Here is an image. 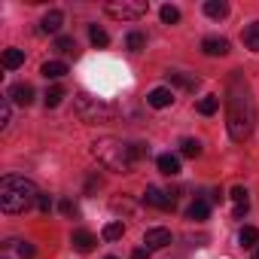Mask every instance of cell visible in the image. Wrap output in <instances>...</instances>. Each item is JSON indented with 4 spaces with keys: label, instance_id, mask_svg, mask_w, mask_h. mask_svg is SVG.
I'll return each instance as SVG.
<instances>
[{
    "label": "cell",
    "instance_id": "obj_35",
    "mask_svg": "<svg viewBox=\"0 0 259 259\" xmlns=\"http://www.w3.org/2000/svg\"><path fill=\"white\" fill-rule=\"evenodd\" d=\"M132 259H150V250H147V247H138V250L132 253Z\"/></svg>",
    "mask_w": 259,
    "mask_h": 259
},
{
    "label": "cell",
    "instance_id": "obj_17",
    "mask_svg": "<svg viewBox=\"0 0 259 259\" xmlns=\"http://www.w3.org/2000/svg\"><path fill=\"white\" fill-rule=\"evenodd\" d=\"M25 64V52L22 49H7L4 52V67L7 70H16V67H22Z\"/></svg>",
    "mask_w": 259,
    "mask_h": 259
},
{
    "label": "cell",
    "instance_id": "obj_6",
    "mask_svg": "<svg viewBox=\"0 0 259 259\" xmlns=\"http://www.w3.org/2000/svg\"><path fill=\"white\" fill-rule=\"evenodd\" d=\"M0 259H34V244L22 238H10L0 244Z\"/></svg>",
    "mask_w": 259,
    "mask_h": 259
},
{
    "label": "cell",
    "instance_id": "obj_34",
    "mask_svg": "<svg viewBox=\"0 0 259 259\" xmlns=\"http://www.w3.org/2000/svg\"><path fill=\"white\" fill-rule=\"evenodd\" d=\"M95 189H101V177H89V183H85V192L92 195Z\"/></svg>",
    "mask_w": 259,
    "mask_h": 259
},
{
    "label": "cell",
    "instance_id": "obj_1",
    "mask_svg": "<svg viewBox=\"0 0 259 259\" xmlns=\"http://www.w3.org/2000/svg\"><path fill=\"white\" fill-rule=\"evenodd\" d=\"M37 198H40V192L28 177L7 174L0 180V207H4V213H22L31 204H37Z\"/></svg>",
    "mask_w": 259,
    "mask_h": 259
},
{
    "label": "cell",
    "instance_id": "obj_13",
    "mask_svg": "<svg viewBox=\"0 0 259 259\" xmlns=\"http://www.w3.org/2000/svg\"><path fill=\"white\" fill-rule=\"evenodd\" d=\"M61 25H64V13H61V10H49V13L43 16V22H40V31H43V34H58Z\"/></svg>",
    "mask_w": 259,
    "mask_h": 259
},
{
    "label": "cell",
    "instance_id": "obj_31",
    "mask_svg": "<svg viewBox=\"0 0 259 259\" xmlns=\"http://www.w3.org/2000/svg\"><path fill=\"white\" fill-rule=\"evenodd\" d=\"M229 195H232V201H235V204H250V198H247V189H244V186H232V192H229Z\"/></svg>",
    "mask_w": 259,
    "mask_h": 259
},
{
    "label": "cell",
    "instance_id": "obj_15",
    "mask_svg": "<svg viewBox=\"0 0 259 259\" xmlns=\"http://www.w3.org/2000/svg\"><path fill=\"white\" fill-rule=\"evenodd\" d=\"M241 40H244V46H247L250 52H259V22L247 25V28H244V34H241Z\"/></svg>",
    "mask_w": 259,
    "mask_h": 259
},
{
    "label": "cell",
    "instance_id": "obj_19",
    "mask_svg": "<svg viewBox=\"0 0 259 259\" xmlns=\"http://www.w3.org/2000/svg\"><path fill=\"white\" fill-rule=\"evenodd\" d=\"M204 13L210 19H226L229 16V4H223V0H207L204 4Z\"/></svg>",
    "mask_w": 259,
    "mask_h": 259
},
{
    "label": "cell",
    "instance_id": "obj_7",
    "mask_svg": "<svg viewBox=\"0 0 259 259\" xmlns=\"http://www.w3.org/2000/svg\"><path fill=\"white\" fill-rule=\"evenodd\" d=\"M144 201H147L150 207H159V210H174V195L165 192V189H159V186H147Z\"/></svg>",
    "mask_w": 259,
    "mask_h": 259
},
{
    "label": "cell",
    "instance_id": "obj_9",
    "mask_svg": "<svg viewBox=\"0 0 259 259\" xmlns=\"http://www.w3.org/2000/svg\"><path fill=\"white\" fill-rule=\"evenodd\" d=\"M144 244H147V250H162V247L171 244V232L168 229H147Z\"/></svg>",
    "mask_w": 259,
    "mask_h": 259
},
{
    "label": "cell",
    "instance_id": "obj_14",
    "mask_svg": "<svg viewBox=\"0 0 259 259\" xmlns=\"http://www.w3.org/2000/svg\"><path fill=\"white\" fill-rule=\"evenodd\" d=\"M159 171L165 174V177H177L180 174V159L177 156H171V153H165V156H159Z\"/></svg>",
    "mask_w": 259,
    "mask_h": 259
},
{
    "label": "cell",
    "instance_id": "obj_20",
    "mask_svg": "<svg viewBox=\"0 0 259 259\" xmlns=\"http://www.w3.org/2000/svg\"><path fill=\"white\" fill-rule=\"evenodd\" d=\"M171 82L186 89V92H195L198 89V76H189V73H171Z\"/></svg>",
    "mask_w": 259,
    "mask_h": 259
},
{
    "label": "cell",
    "instance_id": "obj_23",
    "mask_svg": "<svg viewBox=\"0 0 259 259\" xmlns=\"http://www.w3.org/2000/svg\"><path fill=\"white\" fill-rule=\"evenodd\" d=\"M144 46H147V37H144L141 31H132V34L125 37V49H128V52H141Z\"/></svg>",
    "mask_w": 259,
    "mask_h": 259
},
{
    "label": "cell",
    "instance_id": "obj_24",
    "mask_svg": "<svg viewBox=\"0 0 259 259\" xmlns=\"http://www.w3.org/2000/svg\"><path fill=\"white\" fill-rule=\"evenodd\" d=\"M186 213H189V220H207V213H210V204L198 198V201H192V204H189V210H186Z\"/></svg>",
    "mask_w": 259,
    "mask_h": 259
},
{
    "label": "cell",
    "instance_id": "obj_8",
    "mask_svg": "<svg viewBox=\"0 0 259 259\" xmlns=\"http://www.w3.org/2000/svg\"><path fill=\"white\" fill-rule=\"evenodd\" d=\"M7 98H10L13 104H19V107H31V104H34V89H31L28 82H16V85L7 92Z\"/></svg>",
    "mask_w": 259,
    "mask_h": 259
},
{
    "label": "cell",
    "instance_id": "obj_3",
    "mask_svg": "<svg viewBox=\"0 0 259 259\" xmlns=\"http://www.w3.org/2000/svg\"><path fill=\"white\" fill-rule=\"evenodd\" d=\"M253 122H256V113H253V104L247 101V95H232L229 98V110H226V128H229V138L235 144H244L253 132Z\"/></svg>",
    "mask_w": 259,
    "mask_h": 259
},
{
    "label": "cell",
    "instance_id": "obj_26",
    "mask_svg": "<svg viewBox=\"0 0 259 259\" xmlns=\"http://www.w3.org/2000/svg\"><path fill=\"white\" fill-rule=\"evenodd\" d=\"M159 16H162V22H165V25H177V22H180V10H177V7H171V4H165V7L159 10Z\"/></svg>",
    "mask_w": 259,
    "mask_h": 259
},
{
    "label": "cell",
    "instance_id": "obj_18",
    "mask_svg": "<svg viewBox=\"0 0 259 259\" xmlns=\"http://www.w3.org/2000/svg\"><path fill=\"white\" fill-rule=\"evenodd\" d=\"M180 153H183L186 159H198V156H201V141H195V138H183V141H180Z\"/></svg>",
    "mask_w": 259,
    "mask_h": 259
},
{
    "label": "cell",
    "instance_id": "obj_37",
    "mask_svg": "<svg viewBox=\"0 0 259 259\" xmlns=\"http://www.w3.org/2000/svg\"><path fill=\"white\" fill-rule=\"evenodd\" d=\"M253 259H259V250H256V256H253Z\"/></svg>",
    "mask_w": 259,
    "mask_h": 259
},
{
    "label": "cell",
    "instance_id": "obj_16",
    "mask_svg": "<svg viewBox=\"0 0 259 259\" xmlns=\"http://www.w3.org/2000/svg\"><path fill=\"white\" fill-rule=\"evenodd\" d=\"M40 73H43L46 79H61V76L67 73V64H64V61H46V64L40 67Z\"/></svg>",
    "mask_w": 259,
    "mask_h": 259
},
{
    "label": "cell",
    "instance_id": "obj_21",
    "mask_svg": "<svg viewBox=\"0 0 259 259\" xmlns=\"http://www.w3.org/2000/svg\"><path fill=\"white\" fill-rule=\"evenodd\" d=\"M217 110H220V98H217V95H204V98L198 101V113H201V116H213Z\"/></svg>",
    "mask_w": 259,
    "mask_h": 259
},
{
    "label": "cell",
    "instance_id": "obj_2",
    "mask_svg": "<svg viewBox=\"0 0 259 259\" xmlns=\"http://www.w3.org/2000/svg\"><path fill=\"white\" fill-rule=\"evenodd\" d=\"M92 153H95V159L107 168V171H116V174H128L135 168V150H132V144H125V141H119V138H104V141H98L95 147H92Z\"/></svg>",
    "mask_w": 259,
    "mask_h": 259
},
{
    "label": "cell",
    "instance_id": "obj_30",
    "mask_svg": "<svg viewBox=\"0 0 259 259\" xmlns=\"http://www.w3.org/2000/svg\"><path fill=\"white\" fill-rule=\"evenodd\" d=\"M61 98H64V89H58V85H55V89H49V92H46V98H43V101H46V107H58V104H61Z\"/></svg>",
    "mask_w": 259,
    "mask_h": 259
},
{
    "label": "cell",
    "instance_id": "obj_10",
    "mask_svg": "<svg viewBox=\"0 0 259 259\" xmlns=\"http://www.w3.org/2000/svg\"><path fill=\"white\" fill-rule=\"evenodd\" d=\"M147 104H150V107H156V110H165V107H171V104H174V92H171V89H165V85H159V89H153V92L147 95Z\"/></svg>",
    "mask_w": 259,
    "mask_h": 259
},
{
    "label": "cell",
    "instance_id": "obj_29",
    "mask_svg": "<svg viewBox=\"0 0 259 259\" xmlns=\"http://www.w3.org/2000/svg\"><path fill=\"white\" fill-rule=\"evenodd\" d=\"M10 116H13V101L10 98H0V128L10 125Z\"/></svg>",
    "mask_w": 259,
    "mask_h": 259
},
{
    "label": "cell",
    "instance_id": "obj_25",
    "mask_svg": "<svg viewBox=\"0 0 259 259\" xmlns=\"http://www.w3.org/2000/svg\"><path fill=\"white\" fill-rule=\"evenodd\" d=\"M256 241H259V232H256L253 226H244V229H241V235H238V244L247 250V247H256Z\"/></svg>",
    "mask_w": 259,
    "mask_h": 259
},
{
    "label": "cell",
    "instance_id": "obj_28",
    "mask_svg": "<svg viewBox=\"0 0 259 259\" xmlns=\"http://www.w3.org/2000/svg\"><path fill=\"white\" fill-rule=\"evenodd\" d=\"M55 49H58L61 55H73V52H76V40H73V37H58V40H55Z\"/></svg>",
    "mask_w": 259,
    "mask_h": 259
},
{
    "label": "cell",
    "instance_id": "obj_5",
    "mask_svg": "<svg viewBox=\"0 0 259 259\" xmlns=\"http://www.w3.org/2000/svg\"><path fill=\"white\" fill-rule=\"evenodd\" d=\"M110 19H119V22H138L147 16L150 4L147 0H110V4L104 7Z\"/></svg>",
    "mask_w": 259,
    "mask_h": 259
},
{
    "label": "cell",
    "instance_id": "obj_27",
    "mask_svg": "<svg viewBox=\"0 0 259 259\" xmlns=\"http://www.w3.org/2000/svg\"><path fill=\"white\" fill-rule=\"evenodd\" d=\"M89 40H92L95 46H107V43H110V34H107L104 28H98V25H92V28H89Z\"/></svg>",
    "mask_w": 259,
    "mask_h": 259
},
{
    "label": "cell",
    "instance_id": "obj_38",
    "mask_svg": "<svg viewBox=\"0 0 259 259\" xmlns=\"http://www.w3.org/2000/svg\"><path fill=\"white\" fill-rule=\"evenodd\" d=\"M107 259H116V256H107Z\"/></svg>",
    "mask_w": 259,
    "mask_h": 259
},
{
    "label": "cell",
    "instance_id": "obj_33",
    "mask_svg": "<svg viewBox=\"0 0 259 259\" xmlns=\"http://www.w3.org/2000/svg\"><path fill=\"white\" fill-rule=\"evenodd\" d=\"M37 207H40L43 213H49V210H52V198H49V195H40V198H37Z\"/></svg>",
    "mask_w": 259,
    "mask_h": 259
},
{
    "label": "cell",
    "instance_id": "obj_4",
    "mask_svg": "<svg viewBox=\"0 0 259 259\" xmlns=\"http://www.w3.org/2000/svg\"><path fill=\"white\" fill-rule=\"evenodd\" d=\"M76 113H79V119L82 122H110L113 119V107L107 104V101H101V98H92V95H76Z\"/></svg>",
    "mask_w": 259,
    "mask_h": 259
},
{
    "label": "cell",
    "instance_id": "obj_11",
    "mask_svg": "<svg viewBox=\"0 0 259 259\" xmlns=\"http://www.w3.org/2000/svg\"><path fill=\"white\" fill-rule=\"evenodd\" d=\"M201 52L210 55V58L229 55V40H223V37H207V40H201Z\"/></svg>",
    "mask_w": 259,
    "mask_h": 259
},
{
    "label": "cell",
    "instance_id": "obj_32",
    "mask_svg": "<svg viewBox=\"0 0 259 259\" xmlns=\"http://www.w3.org/2000/svg\"><path fill=\"white\" fill-rule=\"evenodd\" d=\"M58 210H61L64 217H76V213H79V207H76L70 198H61V201H58Z\"/></svg>",
    "mask_w": 259,
    "mask_h": 259
},
{
    "label": "cell",
    "instance_id": "obj_22",
    "mask_svg": "<svg viewBox=\"0 0 259 259\" xmlns=\"http://www.w3.org/2000/svg\"><path fill=\"white\" fill-rule=\"evenodd\" d=\"M125 235V226H122V220H116V223H107L104 226V232H101V238L104 241H119Z\"/></svg>",
    "mask_w": 259,
    "mask_h": 259
},
{
    "label": "cell",
    "instance_id": "obj_36",
    "mask_svg": "<svg viewBox=\"0 0 259 259\" xmlns=\"http://www.w3.org/2000/svg\"><path fill=\"white\" fill-rule=\"evenodd\" d=\"M247 207H250V204H235V220H241V217L247 213Z\"/></svg>",
    "mask_w": 259,
    "mask_h": 259
},
{
    "label": "cell",
    "instance_id": "obj_12",
    "mask_svg": "<svg viewBox=\"0 0 259 259\" xmlns=\"http://www.w3.org/2000/svg\"><path fill=\"white\" fill-rule=\"evenodd\" d=\"M70 244H73V250H79V253H92L95 244H98V238H95L92 232H85V229H76L73 238H70Z\"/></svg>",
    "mask_w": 259,
    "mask_h": 259
}]
</instances>
